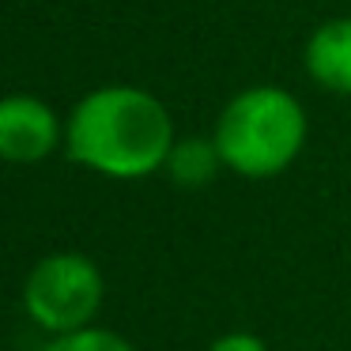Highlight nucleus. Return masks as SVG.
I'll list each match as a JSON object with an SVG mask.
<instances>
[{
    "label": "nucleus",
    "instance_id": "f257e3e1",
    "mask_svg": "<svg viewBox=\"0 0 351 351\" xmlns=\"http://www.w3.org/2000/svg\"><path fill=\"white\" fill-rule=\"evenodd\" d=\"M69 159L114 182L152 178L167 167L174 147V121L162 99L144 87H95L72 106L64 121Z\"/></svg>",
    "mask_w": 351,
    "mask_h": 351
},
{
    "label": "nucleus",
    "instance_id": "f03ea898",
    "mask_svg": "<svg viewBox=\"0 0 351 351\" xmlns=\"http://www.w3.org/2000/svg\"><path fill=\"white\" fill-rule=\"evenodd\" d=\"M306 110L291 91L272 84L245 87L223 106L215 121V147L223 155V167L250 182L276 178L298 159L306 147Z\"/></svg>",
    "mask_w": 351,
    "mask_h": 351
},
{
    "label": "nucleus",
    "instance_id": "7ed1b4c3",
    "mask_svg": "<svg viewBox=\"0 0 351 351\" xmlns=\"http://www.w3.org/2000/svg\"><path fill=\"white\" fill-rule=\"evenodd\" d=\"M106 295L102 268L87 253H49L27 272L23 310L42 332L61 336L87 328Z\"/></svg>",
    "mask_w": 351,
    "mask_h": 351
},
{
    "label": "nucleus",
    "instance_id": "20e7f679",
    "mask_svg": "<svg viewBox=\"0 0 351 351\" xmlns=\"http://www.w3.org/2000/svg\"><path fill=\"white\" fill-rule=\"evenodd\" d=\"M64 140V125L34 95H4L0 99V159L31 167L57 152Z\"/></svg>",
    "mask_w": 351,
    "mask_h": 351
},
{
    "label": "nucleus",
    "instance_id": "39448f33",
    "mask_svg": "<svg viewBox=\"0 0 351 351\" xmlns=\"http://www.w3.org/2000/svg\"><path fill=\"white\" fill-rule=\"evenodd\" d=\"M306 72L332 95H351V16L328 19L306 42Z\"/></svg>",
    "mask_w": 351,
    "mask_h": 351
},
{
    "label": "nucleus",
    "instance_id": "423d86ee",
    "mask_svg": "<svg viewBox=\"0 0 351 351\" xmlns=\"http://www.w3.org/2000/svg\"><path fill=\"white\" fill-rule=\"evenodd\" d=\"M223 167V155L215 147V140H204V136H189V140H174L170 147V159H167V174L174 185L182 189H204Z\"/></svg>",
    "mask_w": 351,
    "mask_h": 351
},
{
    "label": "nucleus",
    "instance_id": "0eeeda50",
    "mask_svg": "<svg viewBox=\"0 0 351 351\" xmlns=\"http://www.w3.org/2000/svg\"><path fill=\"white\" fill-rule=\"evenodd\" d=\"M42 351H136V348L114 328L87 325V328H76V332L49 336V343Z\"/></svg>",
    "mask_w": 351,
    "mask_h": 351
},
{
    "label": "nucleus",
    "instance_id": "6e6552de",
    "mask_svg": "<svg viewBox=\"0 0 351 351\" xmlns=\"http://www.w3.org/2000/svg\"><path fill=\"white\" fill-rule=\"evenodd\" d=\"M208 351H268V343L253 332H223L219 340H212Z\"/></svg>",
    "mask_w": 351,
    "mask_h": 351
}]
</instances>
